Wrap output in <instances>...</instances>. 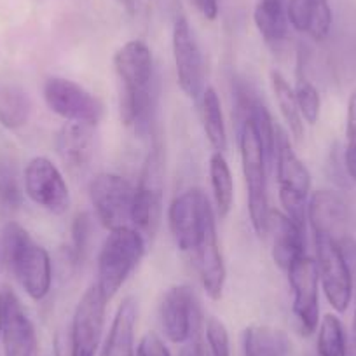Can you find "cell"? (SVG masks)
<instances>
[{"label": "cell", "instance_id": "obj_1", "mask_svg": "<svg viewBox=\"0 0 356 356\" xmlns=\"http://www.w3.org/2000/svg\"><path fill=\"white\" fill-rule=\"evenodd\" d=\"M114 68L121 81V122L138 133L150 129L154 114V58L143 40H129L114 54Z\"/></svg>", "mask_w": 356, "mask_h": 356}, {"label": "cell", "instance_id": "obj_2", "mask_svg": "<svg viewBox=\"0 0 356 356\" xmlns=\"http://www.w3.org/2000/svg\"><path fill=\"white\" fill-rule=\"evenodd\" d=\"M4 259L22 289L32 300L46 299L53 283V264L44 246L16 222H9L2 232Z\"/></svg>", "mask_w": 356, "mask_h": 356}, {"label": "cell", "instance_id": "obj_3", "mask_svg": "<svg viewBox=\"0 0 356 356\" xmlns=\"http://www.w3.org/2000/svg\"><path fill=\"white\" fill-rule=\"evenodd\" d=\"M145 253V238L131 225L112 229L98 255L97 285L111 300L138 267Z\"/></svg>", "mask_w": 356, "mask_h": 356}, {"label": "cell", "instance_id": "obj_4", "mask_svg": "<svg viewBox=\"0 0 356 356\" xmlns=\"http://www.w3.org/2000/svg\"><path fill=\"white\" fill-rule=\"evenodd\" d=\"M239 129V149H241V166L245 177L246 197H248V215L253 231L259 236H267L269 222V197H267V157L260 145L253 122L245 119Z\"/></svg>", "mask_w": 356, "mask_h": 356}, {"label": "cell", "instance_id": "obj_5", "mask_svg": "<svg viewBox=\"0 0 356 356\" xmlns=\"http://www.w3.org/2000/svg\"><path fill=\"white\" fill-rule=\"evenodd\" d=\"M107 296L97 283L82 293L74 311L63 346L56 344L58 356H95L100 346L107 311Z\"/></svg>", "mask_w": 356, "mask_h": 356}, {"label": "cell", "instance_id": "obj_6", "mask_svg": "<svg viewBox=\"0 0 356 356\" xmlns=\"http://www.w3.org/2000/svg\"><path fill=\"white\" fill-rule=\"evenodd\" d=\"M168 224L178 250L191 255L204 234L215 227L213 208L204 191L193 187L175 197L168 210Z\"/></svg>", "mask_w": 356, "mask_h": 356}, {"label": "cell", "instance_id": "obj_7", "mask_svg": "<svg viewBox=\"0 0 356 356\" xmlns=\"http://www.w3.org/2000/svg\"><path fill=\"white\" fill-rule=\"evenodd\" d=\"M276 177H278L280 203L283 213L292 218L300 227H306L307 197L311 193V173L300 161L289 138L280 133L276 143Z\"/></svg>", "mask_w": 356, "mask_h": 356}, {"label": "cell", "instance_id": "obj_8", "mask_svg": "<svg viewBox=\"0 0 356 356\" xmlns=\"http://www.w3.org/2000/svg\"><path fill=\"white\" fill-rule=\"evenodd\" d=\"M164 159L159 147L149 152L135 187L131 224L145 239H152L163 218Z\"/></svg>", "mask_w": 356, "mask_h": 356}, {"label": "cell", "instance_id": "obj_9", "mask_svg": "<svg viewBox=\"0 0 356 356\" xmlns=\"http://www.w3.org/2000/svg\"><path fill=\"white\" fill-rule=\"evenodd\" d=\"M44 102L53 114L68 122L97 126L105 115V105L97 95L65 77L46 79L42 88Z\"/></svg>", "mask_w": 356, "mask_h": 356}, {"label": "cell", "instance_id": "obj_10", "mask_svg": "<svg viewBox=\"0 0 356 356\" xmlns=\"http://www.w3.org/2000/svg\"><path fill=\"white\" fill-rule=\"evenodd\" d=\"M316 245V267L321 289L328 304L337 313H344L351 304L353 276L348 255L334 239L314 236Z\"/></svg>", "mask_w": 356, "mask_h": 356}, {"label": "cell", "instance_id": "obj_11", "mask_svg": "<svg viewBox=\"0 0 356 356\" xmlns=\"http://www.w3.org/2000/svg\"><path fill=\"white\" fill-rule=\"evenodd\" d=\"M133 196L135 189L121 175L100 173L89 182V200L98 220L108 231L129 225Z\"/></svg>", "mask_w": 356, "mask_h": 356}, {"label": "cell", "instance_id": "obj_12", "mask_svg": "<svg viewBox=\"0 0 356 356\" xmlns=\"http://www.w3.org/2000/svg\"><path fill=\"white\" fill-rule=\"evenodd\" d=\"M159 321L164 335L175 344H184L201 332L203 314L194 290L187 285L171 286L161 300Z\"/></svg>", "mask_w": 356, "mask_h": 356}, {"label": "cell", "instance_id": "obj_13", "mask_svg": "<svg viewBox=\"0 0 356 356\" xmlns=\"http://www.w3.org/2000/svg\"><path fill=\"white\" fill-rule=\"evenodd\" d=\"M171 46L178 86L186 97L197 100L204 91V61L200 44L186 16H178L175 19Z\"/></svg>", "mask_w": 356, "mask_h": 356}, {"label": "cell", "instance_id": "obj_14", "mask_svg": "<svg viewBox=\"0 0 356 356\" xmlns=\"http://www.w3.org/2000/svg\"><path fill=\"white\" fill-rule=\"evenodd\" d=\"M286 275L292 289V311L297 320V327L300 334L309 337L316 332L320 323V296H318L320 276H318L316 262L311 257L304 255L302 259L292 264Z\"/></svg>", "mask_w": 356, "mask_h": 356}, {"label": "cell", "instance_id": "obj_15", "mask_svg": "<svg viewBox=\"0 0 356 356\" xmlns=\"http://www.w3.org/2000/svg\"><path fill=\"white\" fill-rule=\"evenodd\" d=\"M23 184L26 196L49 213L61 215L70 207V193L63 175L47 157L37 156L26 164Z\"/></svg>", "mask_w": 356, "mask_h": 356}, {"label": "cell", "instance_id": "obj_16", "mask_svg": "<svg viewBox=\"0 0 356 356\" xmlns=\"http://www.w3.org/2000/svg\"><path fill=\"white\" fill-rule=\"evenodd\" d=\"M0 339L6 356H37L35 328L9 289L0 292Z\"/></svg>", "mask_w": 356, "mask_h": 356}, {"label": "cell", "instance_id": "obj_17", "mask_svg": "<svg viewBox=\"0 0 356 356\" xmlns=\"http://www.w3.org/2000/svg\"><path fill=\"white\" fill-rule=\"evenodd\" d=\"M348 218V204L334 191H316L307 201V220L314 236L334 239L344 252L349 243Z\"/></svg>", "mask_w": 356, "mask_h": 356}, {"label": "cell", "instance_id": "obj_18", "mask_svg": "<svg viewBox=\"0 0 356 356\" xmlns=\"http://www.w3.org/2000/svg\"><path fill=\"white\" fill-rule=\"evenodd\" d=\"M267 236H271L273 241V260L282 271H289L293 262L307 255L304 227L296 224L283 211H269Z\"/></svg>", "mask_w": 356, "mask_h": 356}, {"label": "cell", "instance_id": "obj_19", "mask_svg": "<svg viewBox=\"0 0 356 356\" xmlns=\"http://www.w3.org/2000/svg\"><path fill=\"white\" fill-rule=\"evenodd\" d=\"M189 257L200 275L204 292L211 300H220L224 296L227 271H225L224 257H222L220 246H218L217 225L204 234V238Z\"/></svg>", "mask_w": 356, "mask_h": 356}, {"label": "cell", "instance_id": "obj_20", "mask_svg": "<svg viewBox=\"0 0 356 356\" xmlns=\"http://www.w3.org/2000/svg\"><path fill=\"white\" fill-rule=\"evenodd\" d=\"M56 152L70 173H82L95 154V126L67 122L56 135Z\"/></svg>", "mask_w": 356, "mask_h": 356}, {"label": "cell", "instance_id": "obj_21", "mask_svg": "<svg viewBox=\"0 0 356 356\" xmlns=\"http://www.w3.org/2000/svg\"><path fill=\"white\" fill-rule=\"evenodd\" d=\"M289 23L311 39L325 40L332 29V9L328 0H289L285 2Z\"/></svg>", "mask_w": 356, "mask_h": 356}, {"label": "cell", "instance_id": "obj_22", "mask_svg": "<svg viewBox=\"0 0 356 356\" xmlns=\"http://www.w3.org/2000/svg\"><path fill=\"white\" fill-rule=\"evenodd\" d=\"M138 304L135 297H126L119 304L111 330L102 346L100 356H135V327Z\"/></svg>", "mask_w": 356, "mask_h": 356}, {"label": "cell", "instance_id": "obj_23", "mask_svg": "<svg viewBox=\"0 0 356 356\" xmlns=\"http://www.w3.org/2000/svg\"><path fill=\"white\" fill-rule=\"evenodd\" d=\"M292 342L282 328L271 325H250L243 332L245 356H289Z\"/></svg>", "mask_w": 356, "mask_h": 356}, {"label": "cell", "instance_id": "obj_24", "mask_svg": "<svg viewBox=\"0 0 356 356\" xmlns=\"http://www.w3.org/2000/svg\"><path fill=\"white\" fill-rule=\"evenodd\" d=\"M255 26L262 39L271 46L285 42L289 33V18H286L285 0L280 2H257L253 11Z\"/></svg>", "mask_w": 356, "mask_h": 356}, {"label": "cell", "instance_id": "obj_25", "mask_svg": "<svg viewBox=\"0 0 356 356\" xmlns=\"http://www.w3.org/2000/svg\"><path fill=\"white\" fill-rule=\"evenodd\" d=\"M210 184L213 191L215 211L220 220L227 218L234 204V180H232L231 168L222 152H215L210 157Z\"/></svg>", "mask_w": 356, "mask_h": 356}, {"label": "cell", "instance_id": "obj_26", "mask_svg": "<svg viewBox=\"0 0 356 356\" xmlns=\"http://www.w3.org/2000/svg\"><path fill=\"white\" fill-rule=\"evenodd\" d=\"M201 119L210 145L213 147L215 152L224 154L227 150V129H225L220 98L213 88H207L201 95Z\"/></svg>", "mask_w": 356, "mask_h": 356}, {"label": "cell", "instance_id": "obj_27", "mask_svg": "<svg viewBox=\"0 0 356 356\" xmlns=\"http://www.w3.org/2000/svg\"><path fill=\"white\" fill-rule=\"evenodd\" d=\"M32 102L19 86H0V124L8 129H19L29 122Z\"/></svg>", "mask_w": 356, "mask_h": 356}, {"label": "cell", "instance_id": "obj_28", "mask_svg": "<svg viewBox=\"0 0 356 356\" xmlns=\"http://www.w3.org/2000/svg\"><path fill=\"white\" fill-rule=\"evenodd\" d=\"M269 79H271V88L276 102H278L280 112H282L292 136L299 142L304 136V119L300 115L299 105H297L296 91H293V88L289 84V81H286L282 72L273 70Z\"/></svg>", "mask_w": 356, "mask_h": 356}, {"label": "cell", "instance_id": "obj_29", "mask_svg": "<svg viewBox=\"0 0 356 356\" xmlns=\"http://www.w3.org/2000/svg\"><path fill=\"white\" fill-rule=\"evenodd\" d=\"M318 355L348 356L344 327L335 314H325L318 332Z\"/></svg>", "mask_w": 356, "mask_h": 356}, {"label": "cell", "instance_id": "obj_30", "mask_svg": "<svg viewBox=\"0 0 356 356\" xmlns=\"http://www.w3.org/2000/svg\"><path fill=\"white\" fill-rule=\"evenodd\" d=\"M293 91H296L297 105H299V111H300V115H302V119L307 122V124L314 126L318 122V119H320V112H321L320 91H318L316 86H314L311 81H307L302 74L297 77Z\"/></svg>", "mask_w": 356, "mask_h": 356}, {"label": "cell", "instance_id": "obj_31", "mask_svg": "<svg viewBox=\"0 0 356 356\" xmlns=\"http://www.w3.org/2000/svg\"><path fill=\"white\" fill-rule=\"evenodd\" d=\"M91 234H93V218L91 215L82 211L72 222V248L70 255L75 264L82 262L88 253L89 241H91Z\"/></svg>", "mask_w": 356, "mask_h": 356}, {"label": "cell", "instance_id": "obj_32", "mask_svg": "<svg viewBox=\"0 0 356 356\" xmlns=\"http://www.w3.org/2000/svg\"><path fill=\"white\" fill-rule=\"evenodd\" d=\"M344 164L353 182H356V91L348 100V118H346V152Z\"/></svg>", "mask_w": 356, "mask_h": 356}, {"label": "cell", "instance_id": "obj_33", "mask_svg": "<svg viewBox=\"0 0 356 356\" xmlns=\"http://www.w3.org/2000/svg\"><path fill=\"white\" fill-rule=\"evenodd\" d=\"M204 341H207L210 356H231V341H229L227 327L218 318H208Z\"/></svg>", "mask_w": 356, "mask_h": 356}, {"label": "cell", "instance_id": "obj_34", "mask_svg": "<svg viewBox=\"0 0 356 356\" xmlns=\"http://www.w3.org/2000/svg\"><path fill=\"white\" fill-rule=\"evenodd\" d=\"M0 200L4 201L9 208H16L22 201L16 171L6 157L0 159Z\"/></svg>", "mask_w": 356, "mask_h": 356}, {"label": "cell", "instance_id": "obj_35", "mask_svg": "<svg viewBox=\"0 0 356 356\" xmlns=\"http://www.w3.org/2000/svg\"><path fill=\"white\" fill-rule=\"evenodd\" d=\"M135 356H171V353L156 332H147L140 339Z\"/></svg>", "mask_w": 356, "mask_h": 356}, {"label": "cell", "instance_id": "obj_36", "mask_svg": "<svg viewBox=\"0 0 356 356\" xmlns=\"http://www.w3.org/2000/svg\"><path fill=\"white\" fill-rule=\"evenodd\" d=\"M180 356H210L207 341L201 335V332H197L189 341L184 342L182 349H180Z\"/></svg>", "mask_w": 356, "mask_h": 356}, {"label": "cell", "instance_id": "obj_37", "mask_svg": "<svg viewBox=\"0 0 356 356\" xmlns=\"http://www.w3.org/2000/svg\"><path fill=\"white\" fill-rule=\"evenodd\" d=\"M197 11L201 13L204 19L208 22H215L220 11V6H218V0H194Z\"/></svg>", "mask_w": 356, "mask_h": 356}, {"label": "cell", "instance_id": "obj_38", "mask_svg": "<svg viewBox=\"0 0 356 356\" xmlns=\"http://www.w3.org/2000/svg\"><path fill=\"white\" fill-rule=\"evenodd\" d=\"M129 16H135L136 15V0H115Z\"/></svg>", "mask_w": 356, "mask_h": 356}, {"label": "cell", "instance_id": "obj_39", "mask_svg": "<svg viewBox=\"0 0 356 356\" xmlns=\"http://www.w3.org/2000/svg\"><path fill=\"white\" fill-rule=\"evenodd\" d=\"M353 342H355V353H356V311H355V320H353Z\"/></svg>", "mask_w": 356, "mask_h": 356}, {"label": "cell", "instance_id": "obj_40", "mask_svg": "<svg viewBox=\"0 0 356 356\" xmlns=\"http://www.w3.org/2000/svg\"><path fill=\"white\" fill-rule=\"evenodd\" d=\"M259 2H280V0H259Z\"/></svg>", "mask_w": 356, "mask_h": 356}]
</instances>
